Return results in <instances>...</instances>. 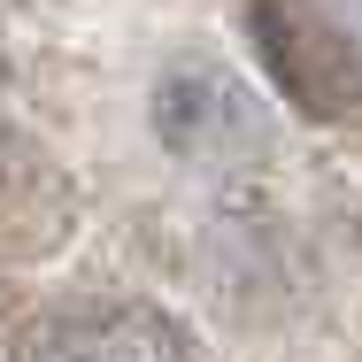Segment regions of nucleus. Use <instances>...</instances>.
Wrapping results in <instances>:
<instances>
[{"mask_svg": "<svg viewBox=\"0 0 362 362\" xmlns=\"http://www.w3.org/2000/svg\"><path fill=\"white\" fill-rule=\"evenodd\" d=\"M0 362H223V355L154 293L77 286L0 324Z\"/></svg>", "mask_w": 362, "mask_h": 362, "instance_id": "obj_1", "label": "nucleus"}, {"mask_svg": "<svg viewBox=\"0 0 362 362\" xmlns=\"http://www.w3.org/2000/svg\"><path fill=\"white\" fill-rule=\"evenodd\" d=\"M255 39L270 54V77L293 93V108L332 116V124H362V62L293 0H262L255 8Z\"/></svg>", "mask_w": 362, "mask_h": 362, "instance_id": "obj_2", "label": "nucleus"}]
</instances>
